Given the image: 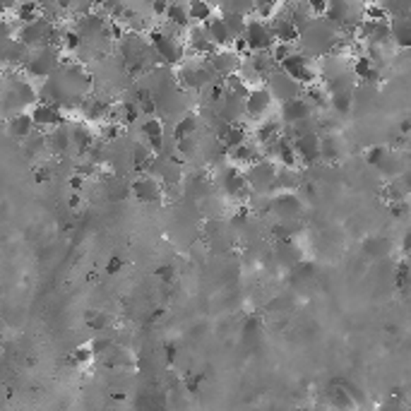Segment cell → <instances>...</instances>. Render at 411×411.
I'll return each instance as SVG.
<instances>
[{"label":"cell","mask_w":411,"mask_h":411,"mask_svg":"<svg viewBox=\"0 0 411 411\" xmlns=\"http://www.w3.org/2000/svg\"><path fill=\"white\" fill-rule=\"evenodd\" d=\"M272 207L274 212L282 216H296L303 210V197L296 195V192H279V195L272 200Z\"/></svg>","instance_id":"cell-17"},{"label":"cell","mask_w":411,"mask_h":411,"mask_svg":"<svg viewBox=\"0 0 411 411\" xmlns=\"http://www.w3.org/2000/svg\"><path fill=\"white\" fill-rule=\"evenodd\" d=\"M406 284H409V267H406V264H399V267H397V286L404 289Z\"/></svg>","instance_id":"cell-34"},{"label":"cell","mask_w":411,"mask_h":411,"mask_svg":"<svg viewBox=\"0 0 411 411\" xmlns=\"http://www.w3.org/2000/svg\"><path fill=\"white\" fill-rule=\"evenodd\" d=\"M132 195L137 197L140 202H147V205H152V202H159V197H162V188H159V183L154 181V176H140L135 178V183H132Z\"/></svg>","instance_id":"cell-14"},{"label":"cell","mask_w":411,"mask_h":411,"mask_svg":"<svg viewBox=\"0 0 411 411\" xmlns=\"http://www.w3.org/2000/svg\"><path fill=\"white\" fill-rule=\"evenodd\" d=\"M272 101H274V97L267 87H262V84L250 87V94L245 97V116L260 118V121H262L264 113H267L269 106H272Z\"/></svg>","instance_id":"cell-9"},{"label":"cell","mask_w":411,"mask_h":411,"mask_svg":"<svg viewBox=\"0 0 411 411\" xmlns=\"http://www.w3.org/2000/svg\"><path fill=\"white\" fill-rule=\"evenodd\" d=\"M221 186L229 192L231 197H243L248 192V178H245V171H240L238 166H229L221 176Z\"/></svg>","instance_id":"cell-15"},{"label":"cell","mask_w":411,"mask_h":411,"mask_svg":"<svg viewBox=\"0 0 411 411\" xmlns=\"http://www.w3.org/2000/svg\"><path fill=\"white\" fill-rule=\"evenodd\" d=\"M34 118H32V113H22L17 111L15 116H10V121H8V135L15 137V140H20V142H27L32 135H34Z\"/></svg>","instance_id":"cell-13"},{"label":"cell","mask_w":411,"mask_h":411,"mask_svg":"<svg viewBox=\"0 0 411 411\" xmlns=\"http://www.w3.org/2000/svg\"><path fill=\"white\" fill-rule=\"evenodd\" d=\"M79 46H82V34H79V32H65L63 34V49L70 51V53H75Z\"/></svg>","instance_id":"cell-31"},{"label":"cell","mask_w":411,"mask_h":411,"mask_svg":"<svg viewBox=\"0 0 411 411\" xmlns=\"http://www.w3.org/2000/svg\"><path fill=\"white\" fill-rule=\"evenodd\" d=\"M205 32H207V36H210V41L219 51L234 49V36H231L229 27H226V22H224V17H221V15L212 17V20L205 25Z\"/></svg>","instance_id":"cell-12"},{"label":"cell","mask_w":411,"mask_h":411,"mask_svg":"<svg viewBox=\"0 0 411 411\" xmlns=\"http://www.w3.org/2000/svg\"><path fill=\"white\" fill-rule=\"evenodd\" d=\"M221 17H224V22H226V27H229L231 36H234V41L243 39L245 27H248V17L238 15V12H231V10H224V15H221Z\"/></svg>","instance_id":"cell-25"},{"label":"cell","mask_w":411,"mask_h":411,"mask_svg":"<svg viewBox=\"0 0 411 411\" xmlns=\"http://www.w3.org/2000/svg\"><path fill=\"white\" fill-rule=\"evenodd\" d=\"M399 181H401V186H404L406 190L411 192V169H406V171L401 173V176H399Z\"/></svg>","instance_id":"cell-43"},{"label":"cell","mask_w":411,"mask_h":411,"mask_svg":"<svg viewBox=\"0 0 411 411\" xmlns=\"http://www.w3.org/2000/svg\"><path fill=\"white\" fill-rule=\"evenodd\" d=\"M301 186L296 171H289V169H279V176H277V190L279 192H296V188Z\"/></svg>","instance_id":"cell-27"},{"label":"cell","mask_w":411,"mask_h":411,"mask_svg":"<svg viewBox=\"0 0 411 411\" xmlns=\"http://www.w3.org/2000/svg\"><path fill=\"white\" fill-rule=\"evenodd\" d=\"M157 277H162L164 282H173V267H169V264H162V267L157 269Z\"/></svg>","instance_id":"cell-40"},{"label":"cell","mask_w":411,"mask_h":411,"mask_svg":"<svg viewBox=\"0 0 411 411\" xmlns=\"http://www.w3.org/2000/svg\"><path fill=\"white\" fill-rule=\"evenodd\" d=\"M152 149L149 147H145V145H135L132 147V157H135V164H145V162H149V157H152Z\"/></svg>","instance_id":"cell-33"},{"label":"cell","mask_w":411,"mask_h":411,"mask_svg":"<svg viewBox=\"0 0 411 411\" xmlns=\"http://www.w3.org/2000/svg\"><path fill=\"white\" fill-rule=\"evenodd\" d=\"M315 108L310 106V101L306 97H296L291 101L282 103V123H289L291 127L301 125V123H308L313 118Z\"/></svg>","instance_id":"cell-5"},{"label":"cell","mask_w":411,"mask_h":411,"mask_svg":"<svg viewBox=\"0 0 411 411\" xmlns=\"http://www.w3.org/2000/svg\"><path fill=\"white\" fill-rule=\"evenodd\" d=\"M195 127H197V118L190 113V116H186L176 127H173V137H176V142H181V140H188V137H192Z\"/></svg>","instance_id":"cell-29"},{"label":"cell","mask_w":411,"mask_h":411,"mask_svg":"<svg viewBox=\"0 0 411 411\" xmlns=\"http://www.w3.org/2000/svg\"><path fill=\"white\" fill-rule=\"evenodd\" d=\"M303 411H315V409H303Z\"/></svg>","instance_id":"cell-46"},{"label":"cell","mask_w":411,"mask_h":411,"mask_svg":"<svg viewBox=\"0 0 411 411\" xmlns=\"http://www.w3.org/2000/svg\"><path fill=\"white\" fill-rule=\"evenodd\" d=\"M166 20L169 25L178 27V29H186V27H190V10H188V5H181V3H173V5H169V12H166Z\"/></svg>","instance_id":"cell-24"},{"label":"cell","mask_w":411,"mask_h":411,"mask_svg":"<svg viewBox=\"0 0 411 411\" xmlns=\"http://www.w3.org/2000/svg\"><path fill=\"white\" fill-rule=\"evenodd\" d=\"M277 176H279V166L269 159H262L255 166L245 169V178H248V186L258 192H269L277 190Z\"/></svg>","instance_id":"cell-2"},{"label":"cell","mask_w":411,"mask_h":411,"mask_svg":"<svg viewBox=\"0 0 411 411\" xmlns=\"http://www.w3.org/2000/svg\"><path fill=\"white\" fill-rule=\"evenodd\" d=\"M79 205V197L75 195V197H70V207H77Z\"/></svg>","instance_id":"cell-45"},{"label":"cell","mask_w":411,"mask_h":411,"mask_svg":"<svg viewBox=\"0 0 411 411\" xmlns=\"http://www.w3.org/2000/svg\"><path fill=\"white\" fill-rule=\"evenodd\" d=\"M149 41H152L154 51H157L166 63H181V60L188 55V49L181 44V39H173V36H169L166 32H159V29L152 32V34H149Z\"/></svg>","instance_id":"cell-4"},{"label":"cell","mask_w":411,"mask_h":411,"mask_svg":"<svg viewBox=\"0 0 411 411\" xmlns=\"http://www.w3.org/2000/svg\"><path fill=\"white\" fill-rule=\"evenodd\" d=\"M342 157H344V140L339 137V132L323 135V159H327V162H339Z\"/></svg>","instance_id":"cell-22"},{"label":"cell","mask_w":411,"mask_h":411,"mask_svg":"<svg viewBox=\"0 0 411 411\" xmlns=\"http://www.w3.org/2000/svg\"><path fill=\"white\" fill-rule=\"evenodd\" d=\"M195 149H197L195 137H188V140H181V142H178V152L181 154H192Z\"/></svg>","instance_id":"cell-35"},{"label":"cell","mask_w":411,"mask_h":411,"mask_svg":"<svg viewBox=\"0 0 411 411\" xmlns=\"http://www.w3.org/2000/svg\"><path fill=\"white\" fill-rule=\"evenodd\" d=\"M82 116L87 118V121H103V118L111 116V106L103 103V101H99V99H92V101L84 103Z\"/></svg>","instance_id":"cell-26"},{"label":"cell","mask_w":411,"mask_h":411,"mask_svg":"<svg viewBox=\"0 0 411 411\" xmlns=\"http://www.w3.org/2000/svg\"><path fill=\"white\" fill-rule=\"evenodd\" d=\"M282 70L289 75L291 79L301 84V87H310V84H318V70L310 65V60L303 53H294L291 58H286L282 63Z\"/></svg>","instance_id":"cell-3"},{"label":"cell","mask_w":411,"mask_h":411,"mask_svg":"<svg viewBox=\"0 0 411 411\" xmlns=\"http://www.w3.org/2000/svg\"><path fill=\"white\" fill-rule=\"evenodd\" d=\"M390 25H392V41L399 49H411V17L390 20Z\"/></svg>","instance_id":"cell-21"},{"label":"cell","mask_w":411,"mask_h":411,"mask_svg":"<svg viewBox=\"0 0 411 411\" xmlns=\"http://www.w3.org/2000/svg\"><path fill=\"white\" fill-rule=\"evenodd\" d=\"M108 347H111V342H108V339H94V342H92V351L94 353L108 351Z\"/></svg>","instance_id":"cell-39"},{"label":"cell","mask_w":411,"mask_h":411,"mask_svg":"<svg viewBox=\"0 0 411 411\" xmlns=\"http://www.w3.org/2000/svg\"><path fill=\"white\" fill-rule=\"evenodd\" d=\"M32 118H34L36 127L39 130H55V127H63V111L53 103L39 101L36 106H32Z\"/></svg>","instance_id":"cell-7"},{"label":"cell","mask_w":411,"mask_h":411,"mask_svg":"<svg viewBox=\"0 0 411 411\" xmlns=\"http://www.w3.org/2000/svg\"><path fill=\"white\" fill-rule=\"evenodd\" d=\"M243 39H245V44H248L250 53H269V51L277 46L274 27L262 20H248Z\"/></svg>","instance_id":"cell-1"},{"label":"cell","mask_w":411,"mask_h":411,"mask_svg":"<svg viewBox=\"0 0 411 411\" xmlns=\"http://www.w3.org/2000/svg\"><path fill=\"white\" fill-rule=\"evenodd\" d=\"M366 253L368 255H382V253H387V248H390V240H385V238H371V240H366Z\"/></svg>","instance_id":"cell-30"},{"label":"cell","mask_w":411,"mask_h":411,"mask_svg":"<svg viewBox=\"0 0 411 411\" xmlns=\"http://www.w3.org/2000/svg\"><path fill=\"white\" fill-rule=\"evenodd\" d=\"M121 267H123V260L121 258H111V260H108L106 272L108 274H116V272H121Z\"/></svg>","instance_id":"cell-41"},{"label":"cell","mask_w":411,"mask_h":411,"mask_svg":"<svg viewBox=\"0 0 411 411\" xmlns=\"http://www.w3.org/2000/svg\"><path fill=\"white\" fill-rule=\"evenodd\" d=\"M92 356H94L92 349H77V353H75V361H77V363H89V361H92Z\"/></svg>","instance_id":"cell-38"},{"label":"cell","mask_w":411,"mask_h":411,"mask_svg":"<svg viewBox=\"0 0 411 411\" xmlns=\"http://www.w3.org/2000/svg\"><path fill=\"white\" fill-rule=\"evenodd\" d=\"M351 106H353L351 92H339L329 97V108H332L334 113H339V116H347V113L351 111Z\"/></svg>","instance_id":"cell-28"},{"label":"cell","mask_w":411,"mask_h":411,"mask_svg":"<svg viewBox=\"0 0 411 411\" xmlns=\"http://www.w3.org/2000/svg\"><path fill=\"white\" fill-rule=\"evenodd\" d=\"M46 140H49V149L53 154H65L73 145V130L68 127H55V130L46 132Z\"/></svg>","instance_id":"cell-19"},{"label":"cell","mask_w":411,"mask_h":411,"mask_svg":"<svg viewBox=\"0 0 411 411\" xmlns=\"http://www.w3.org/2000/svg\"><path fill=\"white\" fill-rule=\"evenodd\" d=\"M118 132H121V125H116V123H108V125H103V127H101L103 140H116Z\"/></svg>","instance_id":"cell-36"},{"label":"cell","mask_w":411,"mask_h":411,"mask_svg":"<svg viewBox=\"0 0 411 411\" xmlns=\"http://www.w3.org/2000/svg\"><path fill=\"white\" fill-rule=\"evenodd\" d=\"M55 51L53 49H39L34 55H29L25 63L27 73L32 75V77H49L51 73L55 70V65H58V58H55Z\"/></svg>","instance_id":"cell-8"},{"label":"cell","mask_w":411,"mask_h":411,"mask_svg":"<svg viewBox=\"0 0 411 411\" xmlns=\"http://www.w3.org/2000/svg\"><path fill=\"white\" fill-rule=\"evenodd\" d=\"M296 154L303 164H315L318 159H323V137L318 132H303L296 135L294 140Z\"/></svg>","instance_id":"cell-6"},{"label":"cell","mask_w":411,"mask_h":411,"mask_svg":"<svg viewBox=\"0 0 411 411\" xmlns=\"http://www.w3.org/2000/svg\"><path fill=\"white\" fill-rule=\"evenodd\" d=\"M219 140L224 142V147L229 149V152H234V149L243 147V145H248V130H245L240 123H226L224 127H221L219 132Z\"/></svg>","instance_id":"cell-16"},{"label":"cell","mask_w":411,"mask_h":411,"mask_svg":"<svg viewBox=\"0 0 411 411\" xmlns=\"http://www.w3.org/2000/svg\"><path fill=\"white\" fill-rule=\"evenodd\" d=\"M240 65H243V58H240V55L236 53L234 49L216 51V53L210 58L212 73L226 75V77H234V75H238L240 73Z\"/></svg>","instance_id":"cell-10"},{"label":"cell","mask_w":411,"mask_h":411,"mask_svg":"<svg viewBox=\"0 0 411 411\" xmlns=\"http://www.w3.org/2000/svg\"><path fill=\"white\" fill-rule=\"evenodd\" d=\"M34 181H36V183H44V181H49V169H46V166L36 169V173H34Z\"/></svg>","instance_id":"cell-42"},{"label":"cell","mask_w":411,"mask_h":411,"mask_svg":"<svg viewBox=\"0 0 411 411\" xmlns=\"http://www.w3.org/2000/svg\"><path fill=\"white\" fill-rule=\"evenodd\" d=\"M401 248H404V253H411V231H406V234H404V240H401Z\"/></svg>","instance_id":"cell-44"},{"label":"cell","mask_w":411,"mask_h":411,"mask_svg":"<svg viewBox=\"0 0 411 411\" xmlns=\"http://www.w3.org/2000/svg\"><path fill=\"white\" fill-rule=\"evenodd\" d=\"M387 152H390V149H385V147H371V149L366 152V162L373 164V166L377 169V166L382 164V159L387 157Z\"/></svg>","instance_id":"cell-32"},{"label":"cell","mask_w":411,"mask_h":411,"mask_svg":"<svg viewBox=\"0 0 411 411\" xmlns=\"http://www.w3.org/2000/svg\"><path fill=\"white\" fill-rule=\"evenodd\" d=\"M269 92H272V97L282 99V103L284 101H291V99L301 97V84L296 82V79H291L289 75L282 70V73H272V77H269Z\"/></svg>","instance_id":"cell-11"},{"label":"cell","mask_w":411,"mask_h":411,"mask_svg":"<svg viewBox=\"0 0 411 411\" xmlns=\"http://www.w3.org/2000/svg\"><path fill=\"white\" fill-rule=\"evenodd\" d=\"M274 27V36H277V44H294V41H299L301 36H303V32L299 29L296 25H291L289 20H282V17H277V20L272 22Z\"/></svg>","instance_id":"cell-20"},{"label":"cell","mask_w":411,"mask_h":411,"mask_svg":"<svg viewBox=\"0 0 411 411\" xmlns=\"http://www.w3.org/2000/svg\"><path fill=\"white\" fill-rule=\"evenodd\" d=\"M142 135H145V142H147V147L152 149L154 154H159L164 149V125L159 118H149V121H145L142 125Z\"/></svg>","instance_id":"cell-18"},{"label":"cell","mask_w":411,"mask_h":411,"mask_svg":"<svg viewBox=\"0 0 411 411\" xmlns=\"http://www.w3.org/2000/svg\"><path fill=\"white\" fill-rule=\"evenodd\" d=\"M87 320H89V327H94V329H101L103 325H106V318H103L101 313H97V315L89 313V315H87Z\"/></svg>","instance_id":"cell-37"},{"label":"cell","mask_w":411,"mask_h":411,"mask_svg":"<svg viewBox=\"0 0 411 411\" xmlns=\"http://www.w3.org/2000/svg\"><path fill=\"white\" fill-rule=\"evenodd\" d=\"M188 10H190L192 27H205L214 17V8L210 3H200V0H192L190 5H188Z\"/></svg>","instance_id":"cell-23"}]
</instances>
